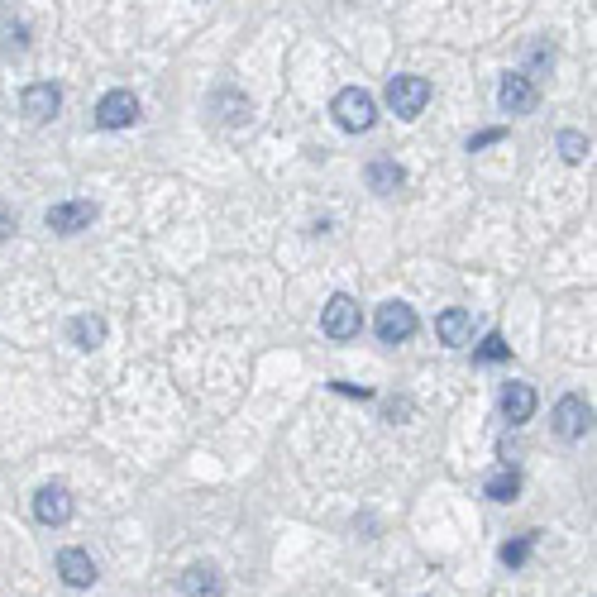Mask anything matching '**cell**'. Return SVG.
<instances>
[{
    "label": "cell",
    "instance_id": "1",
    "mask_svg": "<svg viewBox=\"0 0 597 597\" xmlns=\"http://www.w3.org/2000/svg\"><path fill=\"white\" fill-rule=\"evenodd\" d=\"M335 125L349 129V134H368L378 125V101L363 91V86H344L335 96Z\"/></svg>",
    "mask_w": 597,
    "mask_h": 597
},
{
    "label": "cell",
    "instance_id": "2",
    "mask_svg": "<svg viewBox=\"0 0 597 597\" xmlns=\"http://www.w3.org/2000/svg\"><path fill=\"white\" fill-rule=\"evenodd\" d=\"M320 330H325V335H330L335 344L359 340V330H363L359 301L349 297V292H335V297L325 301V311H320Z\"/></svg>",
    "mask_w": 597,
    "mask_h": 597
},
{
    "label": "cell",
    "instance_id": "3",
    "mask_svg": "<svg viewBox=\"0 0 597 597\" xmlns=\"http://www.w3.org/2000/svg\"><path fill=\"white\" fill-rule=\"evenodd\" d=\"M426 106H430V82H426V77L402 72V77H392V82H387V110H392L397 120H416Z\"/></svg>",
    "mask_w": 597,
    "mask_h": 597
},
{
    "label": "cell",
    "instance_id": "4",
    "mask_svg": "<svg viewBox=\"0 0 597 597\" xmlns=\"http://www.w3.org/2000/svg\"><path fill=\"white\" fill-rule=\"evenodd\" d=\"M416 330H421V320L406 301H383L378 306V340L383 344H406Z\"/></svg>",
    "mask_w": 597,
    "mask_h": 597
},
{
    "label": "cell",
    "instance_id": "5",
    "mask_svg": "<svg viewBox=\"0 0 597 597\" xmlns=\"http://www.w3.org/2000/svg\"><path fill=\"white\" fill-rule=\"evenodd\" d=\"M20 110H24L29 125H48V120L63 110V91H58L53 82H29L20 91Z\"/></svg>",
    "mask_w": 597,
    "mask_h": 597
},
{
    "label": "cell",
    "instance_id": "6",
    "mask_svg": "<svg viewBox=\"0 0 597 597\" xmlns=\"http://www.w3.org/2000/svg\"><path fill=\"white\" fill-rule=\"evenodd\" d=\"M134 120H139V96L125 91V86H120V91H106V96L96 101V125L101 129H129Z\"/></svg>",
    "mask_w": 597,
    "mask_h": 597
},
{
    "label": "cell",
    "instance_id": "7",
    "mask_svg": "<svg viewBox=\"0 0 597 597\" xmlns=\"http://www.w3.org/2000/svg\"><path fill=\"white\" fill-rule=\"evenodd\" d=\"M91 220H96V206H91V201H58V206H48V215H43V225H48L53 235H77Z\"/></svg>",
    "mask_w": 597,
    "mask_h": 597
},
{
    "label": "cell",
    "instance_id": "8",
    "mask_svg": "<svg viewBox=\"0 0 597 597\" xmlns=\"http://www.w3.org/2000/svg\"><path fill=\"white\" fill-rule=\"evenodd\" d=\"M535 101H540V91H535V82L526 72H512V77H502V86H497V106L507 110V115H531Z\"/></svg>",
    "mask_w": 597,
    "mask_h": 597
},
{
    "label": "cell",
    "instance_id": "9",
    "mask_svg": "<svg viewBox=\"0 0 597 597\" xmlns=\"http://www.w3.org/2000/svg\"><path fill=\"white\" fill-rule=\"evenodd\" d=\"M34 516L43 526H67L72 521V492L67 483H48V488L34 492Z\"/></svg>",
    "mask_w": 597,
    "mask_h": 597
},
{
    "label": "cell",
    "instance_id": "10",
    "mask_svg": "<svg viewBox=\"0 0 597 597\" xmlns=\"http://www.w3.org/2000/svg\"><path fill=\"white\" fill-rule=\"evenodd\" d=\"M555 430L564 440H583L588 430H593V406L583 402V397H559L555 406Z\"/></svg>",
    "mask_w": 597,
    "mask_h": 597
},
{
    "label": "cell",
    "instance_id": "11",
    "mask_svg": "<svg viewBox=\"0 0 597 597\" xmlns=\"http://www.w3.org/2000/svg\"><path fill=\"white\" fill-rule=\"evenodd\" d=\"M435 335H440V344H449V349H469L473 344V316L464 306H449V311L435 316Z\"/></svg>",
    "mask_w": 597,
    "mask_h": 597
},
{
    "label": "cell",
    "instance_id": "12",
    "mask_svg": "<svg viewBox=\"0 0 597 597\" xmlns=\"http://www.w3.org/2000/svg\"><path fill=\"white\" fill-rule=\"evenodd\" d=\"M58 574H63L67 588H91L96 583V559L86 555V550H77V545H67V550H58Z\"/></svg>",
    "mask_w": 597,
    "mask_h": 597
},
{
    "label": "cell",
    "instance_id": "13",
    "mask_svg": "<svg viewBox=\"0 0 597 597\" xmlns=\"http://www.w3.org/2000/svg\"><path fill=\"white\" fill-rule=\"evenodd\" d=\"M363 182H368V192L378 196H397L406 187V172L397 158H373L368 168H363Z\"/></svg>",
    "mask_w": 597,
    "mask_h": 597
},
{
    "label": "cell",
    "instance_id": "14",
    "mask_svg": "<svg viewBox=\"0 0 597 597\" xmlns=\"http://www.w3.org/2000/svg\"><path fill=\"white\" fill-rule=\"evenodd\" d=\"M177 588H182L187 597H220L225 593V578H220L215 564H192L187 574L177 578Z\"/></svg>",
    "mask_w": 597,
    "mask_h": 597
},
{
    "label": "cell",
    "instance_id": "15",
    "mask_svg": "<svg viewBox=\"0 0 597 597\" xmlns=\"http://www.w3.org/2000/svg\"><path fill=\"white\" fill-rule=\"evenodd\" d=\"M502 416L512 421V426H526L535 416V387L531 383H507L502 387Z\"/></svg>",
    "mask_w": 597,
    "mask_h": 597
},
{
    "label": "cell",
    "instance_id": "16",
    "mask_svg": "<svg viewBox=\"0 0 597 597\" xmlns=\"http://www.w3.org/2000/svg\"><path fill=\"white\" fill-rule=\"evenodd\" d=\"M211 110L225 125H244L249 120V96H239L235 86H215L211 91Z\"/></svg>",
    "mask_w": 597,
    "mask_h": 597
},
{
    "label": "cell",
    "instance_id": "17",
    "mask_svg": "<svg viewBox=\"0 0 597 597\" xmlns=\"http://www.w3.org/2000/svg\"><path fill=\"white\" fill-rule=\"evenodd\" d=\"M483 492H488L492 502H516L521 497V473L512 464H497V469L483 478Z\"/></svg>",
    "mask_w": 597,
    "mask_h": 597
},
{
    "label": "cell",
    "instance_id": "18",
    "mask_svg": "<svg viewBox=\"0 0 597 597\" xmlns=\"http://www.w3.org/2000/svg\"><path fill=\"white\" fill-rule=\"evenodd\" d=\"M67 335H72L77 349L91 354V349H101V344H106V320H101V316H77L72 325H67Z\"/></svg>",
    "mask_w": 597,
    "mask_h": 597
},
{
    "label": "cell",
    "instance_id": "19",
    "mask_svg": "<svg viewBox=\"0 0 597 597\" xmlns=\"http://www.w3.org/2000/svg\"><path fill=\"white\" fill-rule=\"evenodd\" d=\"M559 153H564V163H583L593 153V139L578 134V129H559Z\"/></svg>",
    "mask_w": 597,
    "mask_h": 597
},
{
    "label": "cell",
    "instance_id": "20",
    "mask_svg": "<svg viewBox=\"0 0 597 597\" xmlns=\"http://www.w3.org/2000/svg\"><path fill=\"white\" fill-rule=\"evenodd\" d=\"M535 540H540V531H526L521 540H507V545H502V564H507V569H521L526 555L535 550Z\"/></svg>",
    "mask_w": 597,
    "mask_h": 597
},
{
    "label": "cell",
    "instance_id": "21",
    "mask_svg": "<svg viewBox=\"0 0 597 597\" xmlns=\"http://www.w3.org/2000/svg\"><path fill=\"white\" fill-rule=\"evenodd\" d=\"M507 354H512V344L502 340V335H488V340H483L478 349H473V359H483V363H502Z\"/></svg>",
    "mask_w": 597,
    "mask_h": 597
},
{
    "label": "cell",
    "instance_id": "22",
    "mask_svg": "<svg viewBox=\"0 0 597 597\" xmlns=\"http://www.w3.org/2000/svg\"><path fill=\"white\" fill-rule=\"evenodd\" d=\"M10 43H15V48H24V43H29V29H24V24H0V53H10Z\"/></svg>",
    "mask_w": 597,
    "mask_h": 597
},
{
    "label": "cell",
    "instance_id": "23",
    "mask_svg": "<svg viewBox=\"0 0 597 597\" xmlns=\"http://www.w3.org/2000/svg\"><path fill=\"white\" fill-rule=\"evenodd\" d=\"M531 67H535V72H550V67H555V48H550V43H535V48H531Z\"/></svg>",
    "mask_w": 597,
    "mask_h": 597
},
{
    "label": "cell",
    "instance_id": "24",
    "mask_svg": "<svg viewBox=\"0 0 597 597\" xmlns=\"http://www.w3.org/2000/svg\"><path fill=\"white\" fill-rule=\"evenodd\" d=\"M502 139H507V129H483V134H473L469 139V153L488 149V144H502Z\"/></svg>",
    "mask_w": 597,
    "mask_h": 597
},
{
    "label": "cell",
    "instance_id": "25",
    "mask_svg": "<svg viewBox=\"0 0 597 597\" xmlns=\"http://www.w3.org/2000/svg\"><path fill=\"white\" fill-rule=\"evenodd\" d=\"M411 416V397H392L387 402V421H406Z\"/></svg>",
    "mask_w": 597,
    "mask_h": 597
},
{
    "label": "cell",
    "instance_id": "26",
    "mask_svg": "<svg viewBox=\"0 0 597 597\" xmlns=\"http://www.w3.org/2000/svg\"><path fill=\"white\" fill-rule=\"evenodd\" d=\"M5 230H10V215L0 211V239H5Z\"/></svg>",
    "mask_w": 597,
    "mask_h": 597
}]
</instances>
